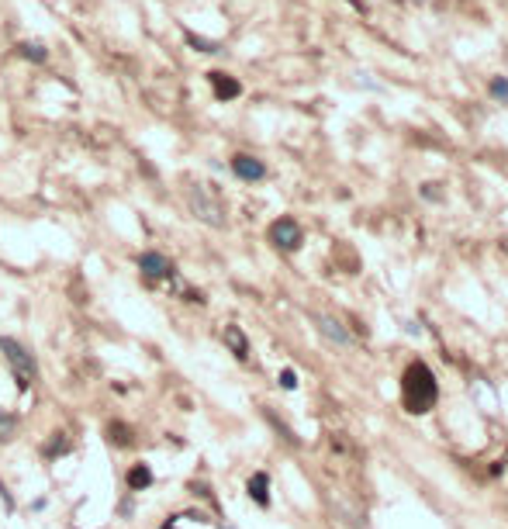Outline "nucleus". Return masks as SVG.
Returning a JSON list of instances; mask_svg holds the SVG:
<instances>
[{"instance_id": "1", "label": "nucleus", "mask_w": 508, "mask_h": 529, "mask_svg": "<svg viewBox=\"0 0 508 529\" xmlns=\"http://www.w3.org/2000/svg\"><path fill=\"white\" fill-rule=\"evenodd\" d=\"M0 353H4V360L11 364V370H14V377H18V384H21V388H28V384L35 381V374H39L35 357H32V353H28L18 339L0 336Z\"/></svg>"}, {"instance_id": "2", "label": "nucleus", "mask_w": 508, "mask_h": 529, "mask_svg": "<svg viewBox=\"0 0 508 529\" xmlns=\"http://www.w3.org/2000/svg\"><path fill=\"white\" fill-rule=\"evenodd\" d=\"M190 208H194V215H197L201 222H208V225H214V229H221V225H225V211H221V204L214 201L204 187H194V191H190Z\"/></svg>"}, {"instance_id": "3", "label": "nucleus", "mask_w": 508, "mask_h": 529, "mask_svg": "<svg viewBox=\"0 0 508 529\" xmlns=\"http://www.w3.org/2000/svg\"><path fill=\"white\" fill-rule=\"evenodd\" d=\"M301 225H297L294 218H277L273 225H270V243L277 246V249H284V253H294L297 246H301Z\"/></svg>"}, {"instance_id": "4", "label": "nucleus", "mask_w": 508, "mask_h": 529, "mask_svg": "<svg viewBox=\"0 0 508 529\" xmlns=\"http://www.w3.org/2000/svg\"><path fill=\"white\" fill-rule=\"evenodd\" d=\"M232 173H235L239 180H246V184H259V180L266 177V166H263V160H256V156L239 153V156H232Z\"/></svg>"}, {"instance_id": "5", "label": "nucleus", "mask_w": 508, "mask_h": 529, "mask_svg": "<svg viewBox=\"0 0 508 529\" xmlns=\"http://www.w3.org/2000/svg\"><path fill=\"white\" fill-rule=\"evenodd\" d=\"M138 267H142L145 277H169V274H173V263H169L163 253H156V249H145V253L138 256Z\"/></svg>"}, {"instance_id": "6", "label": "nucleus", "mask_w": 508, "mask_h": 529, "mask_svg": "<svg viewBox=\"0 0 508 529\" xmlns=\"http://www.w3.org/2000/svg\"><path fill=\"white\" fill-rule=\"evenodd\" d=\"M315 322H318V332H322V336H329V339H332V343H339V346H349V332L339 326L336 319L322 315V319H315Z\"/></svg>"}, {"instance_id": "7", "label": "nucleus", "mask_w": 508, "mask_h": 529, "mask_svg": "<svg viewBox=\"0 0 508 529\" xmlns=\"http://www.w3.org/2000/svg\"><path fill=\"white\" fill-rule=\"evenodd\" d=\"M211 83H214V94L221 97V101H228V97H239L242 94V87L235 80H228V73H211Z\"/></svg>"}, {"instance_id": "8", "label": "nucleus", "mask_w": 508, "mask_h": 529, "mask_svg": "<svg viewBox=\"0 0 508 529\" xmlns=\"http://www.w3.org/2000/svg\"><path fill=\"white\" fill-rule=\"evenodd\" d=\"M225 339H228V346L235 350V357H239V360H246V357H249V343H246V336H242L235 326L225 329Z\"/></svg>"}, {"instance_id": "9", "label": "nucleus", "mask_w": 508, "mask_h": 529, "mask_svg": "<svg viewBox=\"0 0 508 529\" xmlns=\"http://www.w3.org/2000/svg\"><path fill=\"white\" fill-rule=\"evenodd\" d=\"M183 39H187V45H194L197 52H221V45L211 39H201V35H194V32H183Z\"/></svg>"}, {"instance_id": "10", "label": "nucleus", "mask_w": 508, "mask_h": 529, "mask_svg": "<svg viewBox=\"0 0 508 529\" xmlns=\"http://www.w3.org/2000/svg\"><path fill=\"white\" fill-rule=\"evenodd\" d=\"M488 94H491L495 101L508 104V77H495V80L488 83Z\"/></svg>"}, {"instance_id": "11", "label": "nucleus", "mask_w": 508, "mask_h": 529, "mask_svg": "<svg viewBox=\"0 0 508 529\" xmlns=\"http://www.w3.org/2000/svg\"><path fill=\"white\" fill-rule=\"evenodd\" d=\"M14 433H18V419H14L11 412L0 408V440H11Z\"/></svg>"}, {"instance_id": "12", "label": "nucleus", "mask_w": 508, "mask_h": 529, "mask_svg": "<svg viewBox=\"0 0 508 529\" xmlns=\"http://www.w3.org/2000/svg\"><path fill=\"white\" fill-rule=\"evenodd\" d=\"M21 56H25V59H35V63H45V59H48V52H45L39 42H25V45H21Z\"/></svg>"}, {"instance_id": "13", "label": "nucleus", "mask_w": 508, "mask_h": 529, "mask_svg": "<svg viewBox=\"0 0 508 529\" xmlns=\"http://www.w3.org/2000/svg\"><path fill=\"white\" fill-rule=\"evenodd\" d=\"M263 488H266V478H263V474H256L253 481H249V495H253L259 505H266V502H270V495H266Z\"/></svg>"}, {"instance_id": "14", "label": "nucleus", "mask_w": 508, "mask_h": 529, "mask_svg": "<svg viewBox=\"0 0 508 529\" xmlns=\"http://www.w3.org/2000/svg\"><path fill=\"white\" fill-rule=\"evenodd\" d=\"M128 481H131V488H145V485L152 481V474H149V467H135Z\"/></svg>"}, {"instance_id": "15", "label": "nucleus", "mask_w": 508, "mask_h": 529, "mask_svg": "<svg viewBox=\"0 0 508 529\" xmlns=\"http://www.w3.org/2000/svg\"><path fill=\"white\" fill-rule=\"evenodd\" d=\"M280 384H284V388H287V391H294V388H297V377H294V370H284V374H280Z\"/></svg>"}]
</instances>
